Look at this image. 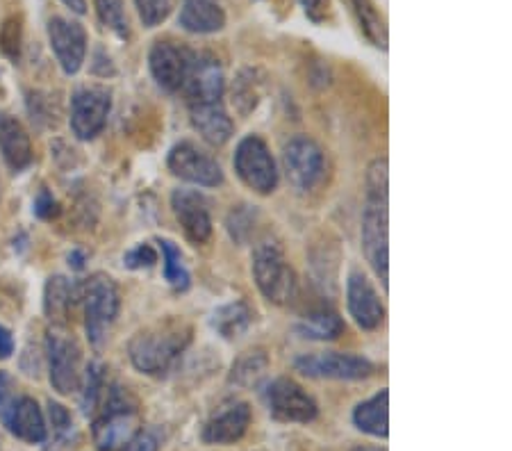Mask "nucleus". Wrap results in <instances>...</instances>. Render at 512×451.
Masks as SVG:
<instances>
[{
  "instance_id": "nucleus-1",
  "label": "nucleus",
  "mask_w": 512,
  "mask_h": 451,
  "mask_svg": "<svg viewBox=\"0 0 512 451\" xmlns=\"http://www.w3.org/2000/svg\"><path fill=\"white\" fill-rule=\"evenodd\" d=\"M362 249L374 274L387 290V160H376L367 174V199L362 212Z\"/></svg>"
},
{
  "instance_id": "nucleus-2",
  "label": "nucleus",
  "mask_w": 512,
  "mask_h": 451,
  "mask_svg": "<svg viewBox=\"0 0 512 451\" xmlns=\"http://www.w3.org/2000/svg\"><path fill=\"white\" fill-rule=\"evenodd\" d=\"M189 326L180 319H164L153 326L139 331L128 344V354L132 365L148 376H162L169 372L189 342Z\"/></svg>"
},
{
  "instance_id": "nucleus-3",
  "label": "nucleus",
  "mask_w": 512,
  "mask_h": 451,
  "mask_svg": "<svg viewBox=\"0 0 512 451\" xmlns=\"http://www.w3.org/2000/svg\"><path fill=\"white\" fill-rule=\"evenodd\" d=\"M80 303L82 313H85V331L87 338L92 342L94 349H101L107 333L114 324V319L119 315L121 297L119 287L105 274L89 276L80 287Z\"/></svg>"
},
{
  "instance_id": "nucleus-4",
  "label": "nucleus",
  "mask_w": 512,
  "mask_h": 451,
  "mask_svg": "<svg viewBox=\"0 0 512 451\" xmlns=\"http://www.w3.org/2000/svg\"><path fill=\"white\" fill-rule=\"evenodd\" d=\"M253 278L264 299L283 306L296 292V276L289 267L283 249L276 242L264 240L253 251Z\"/></svg>"
},
{
  "instance_id": "nucleus-5",
  "label": "nucleus",
  "mask_w": 512,
  "mask_h": 451,
  "mask_svg": "<svg viewBox=\"0 0 512 451\" xmlns=\"http://www.w3.org/2000/svg\"><path fill=\"white\" fill-rule=\"evenodd\" d=\"M137 410L135 401L119 385H112L107 392L103 415L94 424V442L101 451H114L135 436Z\"/></svg>"
},
{
  "instance_id": "nucleus-6",
  "label": "nucleus",
  "mask_w": 512,
  "mask_h": 451,
  "mask_svg": "<svg viewBox=\"0 0 512 451\" xmlns=\"http://www.w3.org/2000/svg\"><path fill=\"white\" fill-rule=\"evenodd\" d=\"M46 358L51 385L60 395H71L80 388L82 351L73 333L62 326H53L46 335Z\"/></svg>"
},
{
  "instance_id": "nucleus-7",
  "label": "nucleus",
  "mask_w": 512,
  "mask_h": 451,
  "mask_svg": "<svg viewBox=\"0 0 512 451\" xmlns=\"http://www.w3.org/2000/svg\"><path fill=\"white\" fill-rule=\"evenodd\" d=\"M283 169L296 190L312 192L326 174L324 151L315 139L292 137L283 149Z\"/></svg>"
},
{
  "instance_id": "nucleus-8",
  "label": "nucleus",
  "mask_w": 512,
  "mask_h": 451,
  "mask_svg": "<svg viewBox=\"0 0 512 451\" xmlns=\"http://www.w3.org/2000/svg\"><path fill=\"white\" fill-rule=\"evenodd\" d=\"M235 171L246 187L258 194H271L278 185V169L267 144L260 137L249 135L239 142L235 151Z\"/></svg>"
},
{
  "instance_id": "nucleus-9",
  "label": "nucleus",
  "mask_w": 512,
  "mask_h": 451,
  "mask_svg": "<svg viewBox=\"0 0 512 451\" xmlns=\"http://www.w3.org/2000/svg\"><path fill=\"white\" fill-rule=\"evenodd\" d=\"M112 110V94L105 87H80L71 96V133L89 142L103 133Z\"/></svg>"
},
{
  "instance_id": "nucleus-10",
  "label": "nucleus",
  "mask_w": 512,
  "mask_h": 451,
  "mask_svg": "<svg viewBox=\"0 0 512 451\" xmlns=\"http://www.w3.org/2000/svg\"><path fill=\"white\" fill-rule=\"evenodd\" d=\"M296 372L310 379H333V381H362L374 374V363L362 356L353 354H310L294 360Z\"/></svg>"
},
{
  "instance_id": "nucleus-11",
  "label": "nucleus",
  "mask_w": 512,
  "mask_h": 451,
  "mask_svg": "<svg viewBox=\"0 0 512 451\" xmlns=\"http://www.w3.org/2000/svg\"><path fill=\"white\" fill-rule=\"evenodd\" d=\"M264 404L271 417L280 422H312L317 417V404L299 383L276 379L264 388Z\"/></svg>"
},
{
  "instance_id": "nucleus-12",
  "label": "nucleus",
  "mask_w": 512,
  "mask_h": 451,
  "mask_svg": "<svg viewBox=\"0 0 512 451\" xmlns=\"http://www.w3.org/2000/svg\"><path fill=\"white\" fill-rule=\"evenodd\" d=\"M48 44L55 53L66 76H76L87 57V32L78 21H69L64 16H53L46 26Z\"/></svg>"
},
{
  "instance_id": "nucleus-13",
  "label": "nucleus",
  "mask_w": 512,
  "mask_h": 451,
  "mask_svg": "<svg viewBox=\"0 0 512 451\" xmlns=\"http://www.w3.org/2000/svg\"><path fill=\"white\" fill-rule=\"evenodd\" d=\"M169 169L173 176L198 187H217L224 183V171L210 153L198 149L194 142H180L169 153Z\"/></svg>"
},
{
  "instance_id": "nucleus-14",
  "label": "nucleus",
  "mask_w": 512,
  "mask_h": 451,
  "mask_svg": "<svg viewBox=\"0 0 512 451\" xmlns=\"http://www.w3.org/2000/svg\"><path fill=\"white\" fill-rule=\"evenodd\" d=\"M194 51L180 46L176 41H155L148 53V67L164 92H178L183 89L189 67H192Z\"/></svg>"
},
{
  "instance_id": "nucleus-15",
  "label": "nucleus",
  "mask_w": 512,
  "mask_h": 451,
  "mask_svg": "<svg viewBox=\"0 0 512 451\" xmlns=\"http://www.w3.org/2000/svg\"><path fill=\"white\" fill-rule=\"evenodd\" d=\"M224 69L219 60L210 53H194L192 67H189L185 89L189 96V105L217 103L224 94Z\"/></svg>"
},
{
  "instance_id": "nucleus-16",
  "label": "nucleus",
  "mask_w": 512,
  "mask_h": 451,
  "mask_svg": "<svg viewBox=\"0 0 512 451\" xmlns=\"http://www.w3.org/2000/svg\"><path fill=\"white\" fill-rule=\"evenodd\" d=\"M171 208L176 219L183 226L185 235L196 244H203L212 235V219L208 210V201L203 194L194 190H176L171 194Z\"/></svg>"
},
{
  "instance_id": "nucleus-17",
  "label": "nucleus",
  "mask_w": 512,
  "mask_h": 451,
  "mask_svg": "<svg viewBox=\"0 0 512 451\" xmlns=\"http://www.w3.org/2000/svg\"><path fill=\"white\" fill-rule=\"evenodd\" d=\"M346 303H349V313L355 319V324L365 331H374L383 324L385 308L371 283L360 272H353L346 283Z\"/></svg>"
},
{
  "instance_id": "nucleus-18",
  "label": "nucleus",
  "mask_w": 512,
  "mask_h": 451,
  "mask_svg": "<svg viewBox=\"0 0 512 451\" xmlns=\"http://www.w3.org/2000/svg\"><path fill=\"white\" fill-rule=\"evenodd\" d=\"M251 424V408L244 401H230L221 406L210 417V422L203 429V440L210 445H230L239 440Z\"/></svg>"
},
{
  "instance_id": "nucleus-19",
  "label": "nucleus",
  "mask_w": 512,
  "mask_h": 451,
  "mask_svg": "<svg viewBox=\"0 0 512 451\" xmlns=\"http://www.w3.org/2000/svg\"><path fill=\"white\" fill-rule=\"evenodd\" d=\"M0 155L16 174L32 164V142L28 130L10 112H0Z\"/></svg>"
},
{
  "instance_id": "nucleus-20",
  "label": "nucleus",
  "mask_w": 512,
  "mask_h": 451,
  "mask_svg": "<svg viewBox=\"0 0 512 451\" xmlns=\"http://www.w3.org/2000/svg\"><path fill=\"white\" fill-rule=\"evenodd\" d=\"M178 23L192 35H212L224 30L226 12L219 0H180Z\"/></svg>"
},
{
  "instance_id": "nucleus-21",
  "label": "nucleus",
  "mask_w": 512,
  "mask_h": 451,
  "mask_svg": "<svg viewBox=\"0 0 512 451\" xmlns=\"http://www.w3.org/2000/svg\"><path fill=\"white\" fill-rule=\"evenodd\" d=\"M5 426L10 429L12 436L30 442V445H39L48 436L44 413H41L37 401L26 395H19V399H16L10 417L5 420Z\"/></svg>"
},
{
  "instance_id": "nucleus-22",
  "label": "nucleus",
  "mask_w": 512,
  "mask_h": 451,
  "mask_svg": "<svg viewBox=\"0 0 512 451\" xmlns=\"http://www.w3.org/2000/svg\"><path fill=\"white\" fill-rule=\"evenodd\" d=\"M192 123L198 135L212 146H224L233 137V119L221 101L192 105Z\"/></svg>"
},
{
  "instance_id": "nucleus-23",
  "label": "nucleus",
  "mask_w": 512,
  "mask_h": 451,
  "mask_svg": "<svg viewBox=\"0 0 512 451\" xmlns=\"http://www.w3.org/2000/svg\"><path fill=\"white\" fill-rule=\"evenodd\" d=\"M73 297H76V290H73V283L69 278L64 276L48 278L46 290H44V310H46V317L53 322V326H64L69 322Z\"/></svg>"
},
{
  "instance_id": "nucleus-24",
  "label": "nucleus",
  "mask_w": 512,
  "mask_h": 451,
  "mask_svg": "<svg viewBox=\"0 0 512 451\" xmlns=\"http://www.w3.org/2000/svg\"><path fill=\"white\" fill-rule=\"evenodd\" d=\"M387 401H390L387 390H381L378 395L362 401L353 413L355 426L374 438H387V433H390V429H387Z\"/></svg>"
},
{
  "instance_id": "nucleus-25",
  "label": "nucleus",
  "mask_w": 512,
  "mask_h": 451,
  "mask_svg": "<svg viewBox=\"0 0 512 451\" xmlns=\"http://www.w3.org/2000/svg\"><path fill=\"white\" fill-rule=\"evenodd\" d=\"M355 19L360 23L362 35L381 51H387V26L383 14L378 12L374 0H349Z\"/></svg>"
},
{
  "instance_id": "nucleus-26",
  "label": "nucleus",
  "mask_w": 512,
  "mask_h": 451,
  "mask_svg": "<svg viewBox=\"0 0 512 451\" xmlns=\"http://www.w3.org/2000/svg\"><path fill=\"white\" fill-rule=\"evenodd\" d=\"M296 331L308 340H335L344 331L342 319L333 310H317L303 319Z\"/></svg>"
},
{
  "instance_id": "nucleus-27",
  "label": "nucleus",
  "mask_w": 512,
  "mask_h": 451,
  "mask_svg": "<svg viewBox=\"0 0 512 451\" xmlns=\"http://www.w3.org/2000/svg\"><path fill=\"white\" fill-rule=\"evenodd\" d=\"M251 324V310L244 303H228V306L219 308L212 317V326L224 335L226 340H235L242 335Z\"/></svg>"
},
{
  "instance_id": "nucleus-28",
  "label": "nucleus",
  "mask_w": 512,
  "mask_h": 451,
  "mask_svg": "<svg viewBox=\"0 0 512 451\" xmlns=\"http://www.w3.org/2000/svg\"><path fill=\"white\" fill-rule=\"evenodd\" d=\"M94 10L98 21H101L107 30L114 32L119 39L130 37V26L123 0H94Z\"/></svg>"
},
{
  "instance_id": "nucleus-29",
  "label": "nucleus",
  "mask_w": 512,
  "mask_h": 451,
  "mask_svg": "<svg viewBox=\"0 0 512 451\" xmlns=\"http://www.w3.org/2000/svg\"><path fill=\"white\" fill-rule=\"evenodd\" d=\"M162 244V258H164V276H167V281L178 287V290H185L187 283H189V274L185 269V262H183V253L173 242L164 240Z\"/></svg>"
},
{
  "instance_id": "nucleus-30",
  "label": "nucleus",
  "mask_w": 512,
  "mask_h": 451,
  "mask_svg": "<svg viewBox=\"0 0 512 451\" xmlns=\"http://www.w3.org/2000/svg\"><path fill=\"white\" fill-rule=\"evenodd\" d=\"M267 369V356L262 351H246L233 367V381L239 385H251L260 379Z\"/></svg>"
},
{
  "instance_id": "nucleus-31",
  "label": "nucleus",
  "mask_w": 512,
  "mask_h": 451,
  "mask_svg": "<svg viewBox=\"0 0 512 451\" xmlns=\"http://www.w3.org/2000/svg\"><path fill=\"white\" fill-rule=\"evenodd\" d=\"M135 7L144 28H158L171 14L173 0H135Z\"/></svg>"
},
{
  "instance_id": "nucleus-32",
  "label": "nucleus",
  "mask_w": 512,
  "mask_h": 451,
  "mask_svg": "<svg viewBox=\"0 0 512 451\" xmlns=\"http://www.w3.org/2000/svg\"><path fill=\"white\" fill-rule=\"evenodd\" d=\"M85 392H82V410H85V415H92L96 406H98V399L103 395V369L101 365L92 363L85 369Z\"/></svg>"
},
{
  "instance_id": "nucleus-33",
  "label": "nucleus",
  "mask_w": 512,
  "mask_h": 451,
  "mask_svg": "<svg viewBox=\"0 0 512 451\" xmlns=\"http://www.w3.org/2000/svg\"><path fill=\"white\" fill-rule=\"evenodd\" d=\"M0 51H3L10 60H19L21 53V19H7L0 28Z\"/></svg>"
},
{
  "instance_id": "nucleus-34",
  "label": "nucleus",
  "mask_w": 512,
  "mask_h": 451,
  "mask_svg": "<svg viewBox=\"0 0 512 451\" xmlns=\"http://www.w3.org/2000/svg\"><path fill=\"white\" fill-rule=\"evenodd\" d=\"M158 262V253L151 244H137L135 249H130L126 256H123V265L128 269H148Z\"/></svg>"
},
{
  "instance_id": "nucleus-35",
  "label": "nucleus",
  "mask_w": 512,
  "mask_h": 451,
  "mask_svg": "<svg viewBox=\"0 0 512 451\" xmlns=\"http://www.w3.org/2000/svg\"><path fill=\"white\" fill-rule=\"evenodd\" d=\"M16 399H19V392H16L14 379L7 372H0V422L3 424L10 417Z\"/></svg>"
},
{
  "instance_id": "nucleus-36",
  "label": "nucleus",
  "mask_w": 512,
  "mask_h": 451,
  "mask_svg": "<svg viewBox=\"0 0 512 451\" xmlns=\"http://www.w3.org/2000/svg\"><path fill=\"white\" fill-rule=\"evenodd\" d=\"M48 415H51V422L57 436H66V433H71L73 420L69 410H66L62 404H57V401H48Z\"/></svg>"
},
{
  "instance_id": "nucleus-37",
  "label": "nucleus",
  "mask_w": 512,
  "mask_h": 451,
  "mask_svg": "<svg viewBox=\"0 0 512 451\" xmlns=\"http://www.w3.org/2000/svg\"><path fill=\"white\" fill-rule=\"evenodd\" d=\"M301 7L312 23H324L330 14V0H301Z\"/></svg>"
},
{
  "instance_id": "nucleus-38",
  "label": "nucleus",
  "mask_w": 512,
  "mask_h": 451,
  "mask_svg": "<svg viewBox=\"0 0 512 451\" xmlns=\"http://www.w3.org/2000/svg\"><path fill=\"white\" fill-rule=\"evenodd\" d=\"M57 212H60V205L53 199V194L48 190H41L35 201V215L41 219H51Z\"/></svg>"
},
{
  "instance_id": "nucleus-39",
  "label": "nucleus",
  "mask_w": 512,
  "mask_h": 451,
  "mask_svg": "<svg viewBox=\"0 0 512 451\" xmlns=\"http://www.w3.org/2000/svg\"><path fill=\"white\" fill-rule=\"evenodd\" d=\"M126 451H158V438L153 433H139V436L128 440Z\"/></svg>"
},
{
  "instance_id": "nucleus-40",
  "label": "nucleus",
  "mask_w": 512,
  "mask_h": 451,
  "mask_svg": "<svg viewBox=\"0 0 512 451\" xmlns=\"http://www.w3.org/2000/svg\"><path fill=\"white\" fill-rule=\"evenodd\" d=\"M14 354V338L7 328L0 324V360H7Z\"/></svg>"
},
{
  "instance_id": "nucleus-41",
  "label": "nucleus",
  "mask_w": 512,
  "mask_h": 451,
  "mask_svg": "<svg viewBox=\"0 0 512 451\" xmlns=\"http://www.w3.org/2000/svg\"><path fill=\"white\" fill-rule=\"evenodd\" d=\"M62 3L69 7L73 14H78V16L87 14V0H62Z\"/></svg>"
},
{
  "instance_id": "nucleus-42",
  "label": "nucleus",
  "mask_w": 512,
  "mask_h": 451,
  "mask_svg": "<svg viewBox=\"0 0 512 451\" xmlns=\"http://www.w3.org/2000/svg\"><path fill=\"white\" fill-rule=\"evenodd\" d=\"M353 451H385V449H378V447H355Z\"/></svg>"
}]
</instances>
